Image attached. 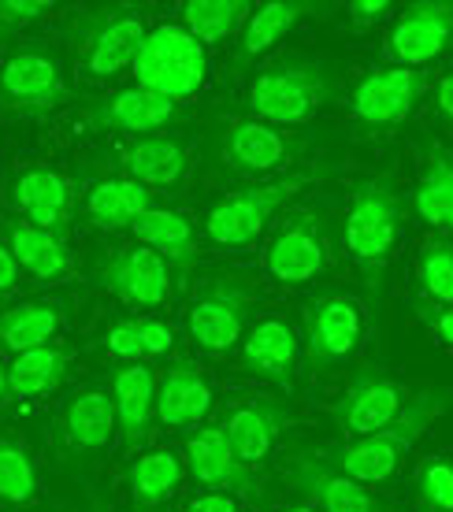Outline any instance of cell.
I'll use <instances>...</instances> for the list:
<instances>
[{"mask_svg": "<svg viewBox=\"0 0 453 512\" xmlns=\"http://www.w3.org/2000/svg\"><path fill=\"white\" fill-rule=\"evenodd\" d=\"M450 405H453L450 386L420 390L413 401H405L402 416L390 423V427H383V431H376V435H368V438H357V442H346V446L327 449L324 461L331 464V468H338L342 475H350L353 483H361V487L387 483L390 475L402 468L405 453L420 442V435H424Z\"/></svg>", "mask_w": 453, "mask_h": 512, "instance_id": "6da1fadb", "label": "cell"}, {"mask_svg": "<svg viewBox=\"0 0 453 512\" xmlns=\"http://www.w3.org/2000/svg\"><path fill=\"white\" fill-rule=\"evenodd\" d=\"M145 34V19L130 8H90L67 23V56L82 78L108 82L134 67Z\"/></svg>", "mask_w": 453, "mask_h": 512, "instance_id": "7a4b0ae2", "label": "cell"}, {"mask_svg": "<svg viewBox=\"0 0 453 512\" xmlns=\"http://www.w3.org/2000/svg\"><path fill=\"white\" fill-rule=\"evenodd\" d=\"M398 231H402V201H398L394 179L376 175V179L357 182L346 208V249L376 294L383 286V271L390 264Z\"/></svg>", "mask_w": 453, "mask_h": 512, "instance_id": "3957f363", "label": "cell"}, {"mask_svg": "<svg viewBox=\"0 0 453 512\" xmlns=\"http://www.w3.org/2000/svg\"><path fill=\"white\" fill-rule=\"evenodd\" d=\"M335 97V78L324 64L301 56L264 67L249 86V108L264 123H305Z\"/></svg>", "mask_w": 453, "mask_h": 512, "instance_id": "277c9868", "label": "cell"}, {"mask_svg": "<svg viewBox=\"0 0 453 512\" xmlns=\"http://www.w3.org/2000/svg\"><path fill=\"white\" fill-rule=\"evenodd\" d=\"M205 71V45L190 38L186 26H156V30H149L138 60H134L138 86L149 93H160V97H168L175 104L201 90Z\"/></svg>", "mask_w": 453, "mask_h": 512, "instance_id": "5b68a950", "label": "cell"}, {"mask_svg": "<svg viewBox=\"0 0 453 512\" xmlns=\"http://www.w3.org/2000/svg\"><path fill=\"white\" fill-rule=\"evenodd\" d=\"M320 179V171H294L286 179L264 182V186H249V190H238L231 197H223L212 205L205 219V231L216 245H227V249H242V245H253L260 238V231L268 227V219L279 212V208L294 197L298 190H305L309 182Z\"/></svg>", "mask_w": 453, "mask_h": 512, "instance_id": "8992f818", "label": "cell"}, {"mask_svg": "<svg viewBox=\"0 0 453 512\" xmlns=\"http://www.w3.org/2000/svg\"><path fill=\"white\" fill-rule=\"evenodd\" d=\"M71 101L64 67L41 45L15 49L0 67V104L19 116H49Z\"/></svg>", "mask_w": 453, "mask_h": 512, "instance_id": "52a82bcc", "label": "cell"}, {"mask_svg": "<svg viewBox=\"0 0 453 512\" xmlns=\"http://www.w3.org/2000/svg\"><path fill=\"white\" fill-rule=\"evenodd\" d=\"M93 279L130 308H160L171 301V264L145 245H119L101 253L93 260Z\"/></svg>", "mask_w": 453, "mask_h": 512, "instance_id": "ba28073f", "label": "cell"}, {"mask_svg": "<svg viewBox=\"0 0 453 512\" xmlns=\"http://www.w3.org/2000/svg\"><path fill=\"white\" fill-rule=\"evenodd\" d=\"M331 256V238H327V219L312 208H294L290 216L279 223L264 264L268 275L283 286H305L327 268Z\"/></svg>", "mask_w": 453, "mask_h": 512, "instance_id": "9c48e42d", "label": "cell"}, {"mask_svg": "<svg viewBox=\"0 0 453 512\" xmlns=\"http://www.w3.org/2000/svg\"><path fill=\"white\" fill-rule=\"evenodd\" d=\"M253 308V290L238 275H212L190 305V334L208 353H227L242 338Z\"/></svg>", "mask_w": 453, "mask_h": 512, "instance_id": "30bf717a", "label": "cell"}, {"mask_svg": "<svg viewBox=\"0 0 453 512\" xmlns=\"http://www.w3.org/2000/svg\"><path fill=\"white\" fill-rule=\"evenodd\" d=\"M364 342V305L357 297L324 294L305 305V353L312 368H335Z\"/></svg>", "mask_w": 453, "mask_h": 512, "instance_id": "8fae6325", "label": "cell"}, {"mask_svg": "<svg viewBox=\"0 0 453 512\" xmlns=\"http://www.w3.org/2000/svg\"><path fill=\"white\" fill-rule=\"evenodd\" d=\"M428 75L416 67H383L357 82L353 90V116L368 130H390L413 116L420 97L428 93Z\"/></svg>", "mask_w": 453, "mask_h": 512, "instance_id": "7c38bea8", "label": "cell"}, {"mask_svg": "<svg viewBox=\"0 0 453 512\" xmlns=\"http://www.w3.org/2000/svg\"><path fill=\"white\" fill-rule=\"evenodd\" d=\"M405 409V390L387 375L372 372V368H361L353 375L346 394L331 405V420L346 438H368L390 427V423L402 416Z\"/></svg>", "mask_w": 453, "mask_h": 512, "instance_id": "4fadbf2b", "label": "cell"}, {"mask_svg": "<svg viewBox=\"0 0 453 512\" xmlns=\"http://www.w3.org/2000/svg\"><path fill=\"white\" fill-rule=\"evenodd\" d=\"M453 49V0L409 4L387 38V56L398 67H424Z\"/></svg>", "mask_w": 453, "mask_h": 512, "instance_id": "5bb4252c", "label": "cell"}, {"mask_svg": "<svg viewBox=\"0 0 453 512\" xmlns=\"http://www.w3.org/2000/svg\"><path fill=\"white\" fill-rule=\"evenodd\" d=\"M286 475H290L294 487L305 490V498L312 501L316 512H387L372 490L353 483L350 475L331 468L316 453H298L294 464L286 468Z\"/></svg>", "mask_w": 453, "mask_h": 512, "instance_id": "9a60e30c", "label": "cell"}, {"mask_svg": "<svg viewBox=\"0 0 453 512\" xmlns=\"http://www.w3.org/2000/svg\"><path fill=\"white\" fill-rule=\"evenodd\" d=\"M175 119H179V104L160 97V93L142 90V86L116 90L112 97H101L86 108L90 130H119V134H134V138L164 130Z\"/></svg>", "mask_w": 453, "mask_h": 512, "instance_id": "2e32d148", "label": "cell"}, {"mask_svg": "<svg viewBox=\"0 0 453 512\" xmlns=\"http://www.w3.org/2000/svg\"><path fill=\"white\" fill-rule=\"evenodd\" d=\"M220 427L234 457L246 468H257L275 449L279 435L290 427V409H286L283 401H272V397H253V401L234 405Z\"/></svg>", "mask_w": 453, "mask_h": 512, "instance_id": "e0dca14e", "label": "cell"}, {"mask_svg": "<svg viewBox=\"0 0 453 512\" xmlns=\"http://www.w3.org/2000/svg\"><path fill=\"white\" fill-rule=\"evenodd\" d=\"M186 468L201 487L212 494H257V479L249 475V468L231 453L223 427H201L197 435L186 438Z\"/></svg>", "mask_w": 453, "mask_h": 512, "instance_id": "ac0fdd59", "label": "cell"}, {"mask_svg": "<svg viewBox=\"0 0 453 512\" xmlns=\"http://www.w3.org/2000/svg\"><path fill=\"white\" fill-rule=\"evenodd\" d=\"M298 357H301L298 331L286 320H279V316L260 320L257 327L246 334V342H242V368H246L249 375L264 379V383L283 386V390L294 386Z\"/></svg>", "mask_w": 453, "mask_h": 512, "instance_id": "d6986e66", "label": "cell"}, {"mask_svg": "<svg viewBox=\"0 0 453 512\" xmlns=\"http://www.w3.org/2000/svg\"><path fill=\"white\" fill-rule=\"evenodd\" d=\"M12 201L26 216V223H34L41 231L64 238L67 234V216H71V182L52 171V167H30L15 179Z\"/></svg>", "mask_w": 453, "mask_h": 512, "instance_id": "ffe728a7", "label": "cell"}, {"mask_svg": "<svg viewBox=\"0 0 453 512\" xmlns=\"http://www.w3.org/2000/svg\"><path fill=\"white\" fill-rule=\"evenodd\" d=\"M112 409L119 438L127 449H138L156 416V375L145 364H119L112 372Z\"/></svg>", "mask_w": 453, "mask_h": 512, "instance_id": "44dd1931", "label": "cell"}, {"mask_svg": "<svg viewBox=\"0 0 453 512\" xmlns=\"http://www.w3.org/2000/svg\"><path fill=\"white\" fill-rule=\"evenodd\" d=\"M212 409V386L197 364L175 360L164 379L156 383V420L164 427H194Z\"/></svg>", "mask_w": 453, "mask_h": 512, "instance_id": "7402d4cb", "label": "cell"}, {"mask_svg": "<svg viewBox=\"0 0 453 512\" xmlns=\"http://www.w3.org/2000/svg\"><path fill=\"white\" fill-rule=\"evenodd\" d=\"M290 153H294V145L260 119H242L223 134V164L246 171V175L275 171L290 160Z\"/></svg>", "mask_w": 453, "mask_h": 512, "instance_id": "603a6c76", "label": "cell"}, {"mask_svg": "<svg viewBox=\"0 0 453 512\" xmlns=\"http://www.w3.org/2000/svg\"><path fill=\"white\" fill-rule=\"evenodd\" d=\"M123 167L134 182H142L145 190L149 186H179L186 167H190V156L182 149L179 138H164V134H145V138H134L123 149Z\"/></svg>", "mask_w": 453, "mask_h": 512, "instance_id": "cb8c5ba5", "label": "cell"}, {"mask_svg": "<svg viewBox=\"0 0 453 512\" xmlns=\"http://www.w3.org/2000/svg\"><path fill=\"white\" fill-rule=\"evenodd\" d=\"M138 245L160 253L168 264L175 268H190L197 260V238H194V223L182 216V212H171V208H149L145 216H138V223L130 227Z\"/></svg>", "mask_w": 453, "mask_h": 512, "instance_id": "d4e9b609", "label": "cell"}, {"mask_svg": "<svg viewBox=\"0 0 453 512\" xmlns=\"http://www.w3.org/2000/svg\"><path fill=\"white\" fill-rule=\"evenodd\" d=\"M149 208H153V190H145L134 179H104L86 197V216L104 231L134 227L138 216H145Z\"/></svg>", "mask_w": 453, "mask_h": 512, "instance_id": "484cf974", "label": "cell"}, {"mask_svg": "<svg viewBox=\"0 0 453 512\" xmlns=\"http://www.w3.org/2000/svg\"><path fill=\"white\" fill-rule=\"evenodd\" d=\"M64 323V308L56 301H30V305H15L0 312V349L8 353H30V349L49 346V338L60 331Z\"/></svg>", "mask_w": 453, "mask_h": 512, "instance_id": "4316f807", "label": "cell"}, {"mask_svg": "<svg viewBox=\"0 0 453 512\" xmlns=\"http://www.w3.org/2000/svg\"><path fill=\"white\" fill-rule=\"evenodd\" d=\"M309 12H312V4H305V0H272V4H260L257 12L249 15L246 30H242L238 60H234V64L246 67L249 60L264 56L275 41H283Z\"/></svg>", "mask_w": 453, "mask_h": 512, "instance_id": "83f0119b", "label": "cell"}, {"mask_svg": "<svg viewBox=\"0 0 453 512\" xmlns=\"http://www.w3.org/2000/svg\"><path fill=\"white\" fill-rule=\"evenodd\" d=\"M8 249L19 260V268H26L34 279H64L71 271V256L64 249V238L41 231L34 223H8Z\"/></svg>", "mask_w": 453, "mask_h": 512, "instance_id": "f1b7e54d", "label": "cell"}, {"mask_svg": "<svg viewBox=\"0 0 453 512\" xmlns=\"http://www.w3.org/2000/svg\"><path fill=\"white\" fill-rule=\"evenodd\" d=\"M116 431V409H112V394L108 390H82L71 397L64 412V435L75 449H104L108 438Z\"/></svg>", "mask_w": 453, "mask_h": 512, "instance_id": "f546056e", "label": "cell"}, {"mask_svg": "<svg viewBox=\"0 0 453 512\" xmlns=\"http://www.w3.org/2000/svg\"><path fill=\"white\" fill-rule=\"evenodd\" d=\"M416 216L431 227L453 231V153L442 145H431L424 175L416 182Z\"/></svg>", "mask_w": 453, "mask_h": 512, "instance_id": "4dcf8cb0", "label": "cell"}, {"mask_svg": "<svg viewBox=\"0 0 453 512\" xmlns=\"http://www.w3.org/2000/svg\"><path fill=\"white\" fill-rule=\"evenodd\" d=\"M246 0H186L182 4V23L186 34L197 38L201 45H220L238 30L242 23H249Z\"/></svg>", "mask_w": 453, "mask_h": 512, "instance_id": "1f68e13d", "label": "cell"}, {"mask_svg": "<svg viewBox=\"0 0 453 512\" xmlns=\"http://www.w3.org/2000/svg\"><path fill=\"white\" fill-rule=\"evenodd\" d=\"M64 375H67V357L56 346H41V349H30V353H19V357L8 364L12 397L52 394L56 386L64 383Z\"/></svg>", "mask_w": 453, "mask_h": 512, "instance_id": "d6a6232c", "label": "cell"}, {"mask_svg": "<svg viewBox=\"0 0 453 512\" xmlns=\"http://www.w3.org/2000/svg\"><path fill=\"white\" fill-rule=\"evenodd\" d=\"M127 479L138 505H160L182 483V461L168 449H153V453H145V457L130 464Z\"/></svg>", "mask_w": 453, "mask_h": 512, "instance_id": "836d02e7", "label": "cell"}, {"mask_svg": "<svg viewBox=\"0 0 453 512\" xmlns=\"http://www.w3.org/2000/svg\"><path fill=\"white\" fill-rule=\"evenodd\" d=\"M34 498H38V472L30 453L19 442L0 438V501L30 505Z\"/></svg>", "mask_w": 453, "mask_h": 512, "instance_id": "e575fe53", "label": "cell"}, {"mask_svg": "<svg viewBox=\"0 0 453 512\" xmlns=\"http://www.w3.org/2000/svg\"><path fill=\"white\" fill-rule=\"evenodd\" d=\"M420 286L424 301L431 305H453V242L431 238L420 245Z\"/></svg>", "mask_w": 453, "mask_h": 512, "instance_id": "d590c367", "label": "cell"}, {"mask_svg": "<svg viewBox=\"0 0 453 512\" xmlns=\"http://www.w3.org/2000/svg\"><path fill=\"white\" fill-rule=\"evenodd\" d=\"M416 487L424 498V512H453V461H428L416 475Z\"/></svg>", "mask_w": 453, "mask_h": 512, "instance_id": "8d00e7d4", "label": "cell"}, {"mask_svg": "<svg viewBox=\"0 0 453 512\" xmlns=\"http://www.w3.org/2000/svg\"><path fill=\"white\" fill-rule=\"evenodd\" d=\"M104 349L112 353L123 364H142L145 349H142V331H138V320H119L108 327L104 334Z\"/></svg>", "mask_w": 453, "mask_h": 512, "instance_id": "74e56055", "label": "cell"}, {"mask_svg": "<svg viewBox=\"0 0 453 512\" xmlns=\"http://www.w3.org/2000/svg\"><path fill=\"white\" fill-rule=\"evenodd\" d=\"M45 12H52L45 0H0V38H12L15 30L38 23Z\"/></svg>", "mask_w": 453, "mask_h": 512, "instance_id": "f35d334b", "label": "cell"}, {"mask_svg": "<svg viewBox=\"0 0 453 512\" xmlns=\"http://www.w3.org/2000/svg\"><path fill=\"white\" fill-rule=\"evenodd\" d=\"M416 316L424 320V327H428L439 342H446V346H453V305H431V301H416Z\"/></svg>", "mask_w": 453, "mask_h": 512, "instance_id": "ab89813d", "label": "cell"}, {"mask_svg": "<svg viewBox=\"0 0 453 512\" xmlns=\"http://www.w3.org/2000/svg\"><path fill=\"white\" fill-rule=\"evenodd\" d=\"M138 331H142V349L145 357H164L171 346H175V331L160 320H138Z\"/></svg>", "mask_w": 453, "mask_h": 512, "instance_id": "60d3db41", "label": "cell"}, {"mask_svg": "<svg viewBox=\"0 0 453 512\" xmlns=\"http://www.w3.org/2000/svg\"><path fill=\"white\" fill-rule=\"evenodd\" d=\"M390 8H394L390 0H353L346 12H350L353 30H368V26H376L379 19H387Z\"/></svg>", "mask_w": 453, "mask_h": 512, "instance_id": "b9f144b4", "label": "cell"}, {"mask_svg": "<svg viewBox=\"0 0 453 512\" xmlns=\"http://www.w3.org/2000/svg\"><path fill=\"white\" fill-rule=\"evenodd\" d=\"M186 512H238V505H234L231 494H212V490H208V494L190 501Z\"/></svg>", "mask_w": 453, "mask_h": 512, "instance_id": "7bdbcfd3", "label": "cell"}, {"mask_svg": "<svg viewBox=\"0 0 453 512\" xmlns=\"http://www.w3.org/2000/svg\"><path fill=\"white\" fill-rule=\"evenodd\" d=\"M15 282H19V260L12 256L8 242H0V294L15 290Z\"/></svg>", "mask_w": 453, "mask_h": 512, "instance_id": "ee69618b", "label": "cell"}, {"mask_svg": "<svg viewBox=\"0 0 453 512\" xmlns=\"http://www.w3.org/2000/svg\"><path fill=\"white\" fill-rule=\"evenodd\" d=\"M435 104H439L442 116L453 123V71L439 78V86H435Z\"/></svg>", "mask_w": 453, "mask_h": 512, "instance_id": "f6af8a7d", "label": "cell"}, {"mask_svg": "<svg viewBox=\"0 0 453 512\" xmlns=\"http://www.w3.org/2000/svg\"><path fill=\"white\" fill-rule=\"evenodd\" d=\"M8 397H12V386H8V368L0 364V405H4Z\"/></svg>", "mask_w": 453, "mask_h": 512, "instance_id": "bcb514c9", "label": "cell"}, {"mask_svg": "<svg viewBox=\"0 0 453 512\" xmlns=\"http://www.w3.org/2000/svg\"><path fill=\"white\" fill-rule=\"evenodd\" d=\"M283 512H316L312 505H290V509H283Z\"/></svg>", "mask_w": 453, "mask_h": 512, "instance_id": "7dc6e473", "label": "cell"}, {"mask_svg": "<svg viewBox=\"0 0 453 512\" xmlns=\"http://www.w3.org/2000/svg\"><path fill=\"white\" fill-rule=\"evenodd\" d=\"M93 512H104V509H101V505H93Z\"/></svg>", "mask_w": 453, "mask_h": 512, "instance_id": "c3c4849f", "label": "cell"}]
</instances>
